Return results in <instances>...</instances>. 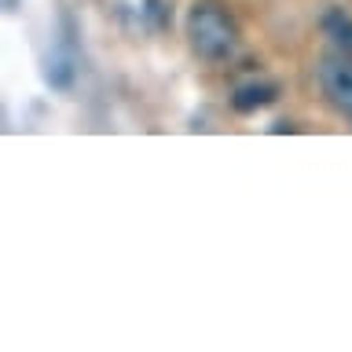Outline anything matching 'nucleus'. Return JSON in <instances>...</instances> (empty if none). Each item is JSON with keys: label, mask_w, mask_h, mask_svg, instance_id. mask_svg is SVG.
<instances>
[{"label": "nucleus", "mask_w": 352, "mask_h": 352, "mask_svg": "<svg viewBox=\"0 0 352 352\" xmlns=\"http://www.w3.org/2000/svg\"><path fill=\"white\" fill-rule=\"evenodd\" d=\"M187 41H191L195 55L217 63V59H228V55L239 48V30H235V22L228 19V11H220L217 4L202 0V4H195L191 15H187Z\"/></svg>", "instance_id": "f257e3e1"}, {"label": "nucleus", "mask_w": 352, "mask_h": 352, "mask_svg": "<svg viewBox=\"0 0 352 352\" xmlns=\"http://www.w3.org/2000/svg\"><path fill=\"white\" fill-rule=\"evenodd\" d=\"M319 81H323V92L330 96V103L352 118V59H345V55L323 59V66H319Z\"/></svg>", "instance_id": "f03ea898"}, {"label": "nucleus", "mask_w": 352, "mask_h": 352, "mask_svg": "<svg viewBox=\"0 0 352 352\" xmlns=\"http://www.w3.org/2000/svg\"><path fill=\"white\" fill-rule=\"evenodd\" d=\"M323 33H327L334 55L352 59V19L345 15V11H327V15H323Z\"/></svg>", "instance_id": "7ed1b4c3"}, {"label": "nucleus", "mask_w": 352, "mask_h": 352, "mask_svg": "<svg viewBox=\"0 0 352 352\" xmlns=\"http://www.w3.org/2000/svg\"><path fill=\"white\" fill-rule=\"evenodd\" d=\"M275 99V85H264V81H257V85H242L235 96H231V107L239 110V114H250V110H261V107H268Z\"/></svg>", "instance_id": "20e7f679"}, {"label": "nucleus", "mask_w": 352, "mask_h": 352, "mask_svg": "<svg viewBox=\"0 0 352 352\" xmlns=\"http://www.w3.org/2000/svg\"><path fill=\"white\" fill-rule=\"evenodd\" d=\"M272 132H294L290 121H279V125H272Z\"/></svg>", "instance_id": "39448f33"}]
</instances>
